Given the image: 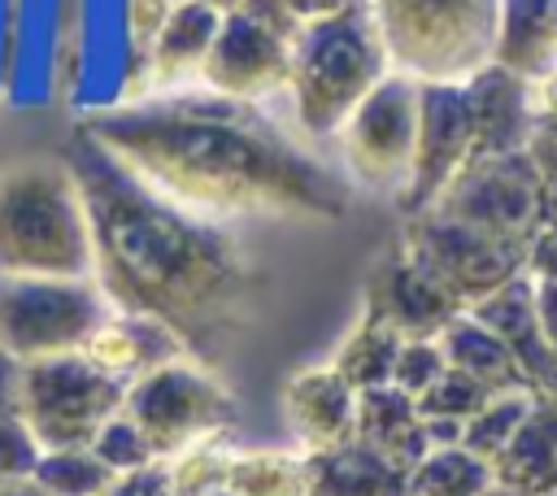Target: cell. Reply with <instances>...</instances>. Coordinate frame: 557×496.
<instances>
[{
    "mask_svg": "<svg viewBox=\"0 0 557 496\" xmlns=\"http://www.w3.org/2000/svg\"><path fill=\"white\" fill-rule=\"evenodd\" d=\"M122 400L126 383L100 374L83 352L22 361L17 370V418L39 452L87 448L91 435L122 409Z\"/></svg>",
    "mask_w": 557,
    "mask_h": 496,
    "instance_id": "obj_6",
    "label": "cell"
},
{
    "mask_svg": "<svg viewBox=\"0 0 557 496\" xmlns=\"http://www.w3.org/2000/svg\"><path fill=\"white\" fill-rule=\"evenodd\" d=\"M278 4H287L300 22H313V17H331V13L357 9V4H366V0H278Z\"/></svg>",
    "mask_w": 557,
    "mask_h": 496,
    "instance_id": "obj_39",
    "label": "cell"
},
{
    "mask_svg": "<svg viewBox=\"0 0 557 496\" xmlns=\"http://www.w3.org/2000/svg\"><path fill=\"white\" fill-rule=\"evenodd\" d=\"M78 131L148 191L209 222L348 213V187L248 100L183 87L91 109Z\"/></svg>",
    "mask_w": 557,
    "mask_h": 496,
    "instance_id": "obj_1",
    "label": "cell"
},
{
    "mask_svg": "<svg viewBox=\"0 0 557 496\" xmlns=\"http://www.w3.org/2000/svg\"><path fill=\"white\" fill-rule=\"evenodd\" d=\"M226 461H231V448L222 439H205V444H191L161 466L170 474L174 496H200V492L226 487Z\"/></svg>",
    "mask_w": 557,
    "mask_h": 496,
    "instance_id": "obj_31",
    "label": "cell"
},
{
    "mask_svg": "<svg viewBox=\"0 0 557 496\" xmlns=\"http://www.w3.org/2000/svg\"><path fill=\"white\" fill-rule=\"evenodd\" d=\"M361 313L379 318L400 339H440V331L461 313V305L400 248V239L374 261L366 278Z\"/></svg>",
    "mask_w": 557,
    "mask_h": 496,
    "instance_id": "obj_14",
    "label": "cell"
},
{
    "mask_svg": "<svg viewBox=\"0 0 557 496\" xmlns=\"http://www.w3.org/2000/svg\"><path fill=\"white\" fill-rule=\"evenodd\" d=\"M474 117L466 83H418V135H413V170L400 191V209L413 218L435 204V196L461 174L470 161Z\"/></svg>",
    "mask_w": 557,
    "mask_h": 496,
    "instance_id": "obj_13",
    "label": "cell"
},
{
    "mask_svg": "<svg viewBox=\"0 0 557 496\" xmlns=\"http://www.w3.org/2000/svg\"><path fill=\"white\" fill-rule=\"evenodd\" d=\"M496 487L513 496H557V396H535L509 448L492 461Z\"/></svg>",
    "mask_w": 557,
    "mask_h": 496,
    "instance_id": "obj_21",
    "label": "cell"
},
{
    "mask_svg": "<svg viewBox=\"0 0 557 496\" xmlns=\"http://www.w3.org/2000/svg\"><path fill=\"white\" fill-rule=\"evenodd\" d=\"M200 496H235V492H226V487H213V492H200Z\"/></svg>",
    "mask_w": 557,
    "mask_h": 496,
    "instance_id": "obj_42",
    "label": "cell"
},
{
    "mask_svg": "<svg viewBox=\"0 0 557 496\" xmlns=\"http://www.w3.org/2000/svg\"><path fill=\"white\" fill-rule=\"evenodd\" d=\"M531 283H535V318H540V331H544L548 348L557 352V274L531 278Z\"/></svg>",
    "mask_w": 557,
    "mask_h": 496,
    "instance_id": "obj_37",
    "label": "cell"
},
{
    "mask_svg": "<svg viewBox=\"0 0 557 496\" xmlns=\"http://www.w3.org/2000/svg\"><path fill=\"white\" fill-rule=\"evenodd\" d=\"M222 26V13L187 0L178 4L161 30L152 35V44L131 61V91L126 100H144V96H161V91H183L187 83L200 78V65L213 48V35Z\"/></svg>",
    "mask_w": 557,
    "mask_h": 496,
    "instance_id": "obj_15",
    "label": "cell"
},
{
    "mask_svg": "<svg viewBox=\"0 0 557 496\" xmlns=\"http://www.w3.org/2000/svg\"><path fill=\"white\" fill-rule=\"evenodd\" d=\"M492 65L535 83L557 65V0H500Z\"/></svg>",
    "mask_w": 557,
    "mask_h": 496,
    "instance_id": "obj_22",
    "label": "cell"
},
{
    "mask_svg": "<svg viewBox=\"0 0 557 496\" xmlns=\"http://www.w3.org/2000/svg\"><path fill=\"white\" fill-rule=\"evenodd\" d=\"M305 496H409V470L361 439L305 452Z\"/></svg>",
    "mask_w": 557,
    "mask_h": 496,
    "instance_id": "obj_20",
    "label": "cell"
},
{
    "mask_svg": "<svg viewBox=\"0 0 557 496\" xmlns=\"http://www.w3.org/2000/svg\"><path fill=\"white\" fill-rule=\"evenodd\" d=\"M466 96H470V117H474L470 161L527 152V139L535 131V109H531V83L527 78H518L500 65H487L466 83Z\"/></svg>",
    "mask_w": 557,
    "mask_h": 496,
    "instance_id": "obj_17",
    "label": "cell"
},
{
    "mask_svg": "<svg viewBox=\"0 0 557 496\" xmlns=\"http://www.w3.org/2000/svg\"><path fill=\"white\" fill-rule=\"evenodd\" d=\"M396 352H400V335L387 331L379 318L361 313L348 335L339 339L335 357L326 361L352 392H370V387H387L392 383V365H396Z\"/></svg>",
    "mask_w": 557,
    "mask_h": 496,
    "instance_id": "obj_25",
    "label": "cell"
},
{
    "mask_svg": "<svg viewBox=\"0 0 557 496\" xmlns=\"http://www.w3.org/2000/svg\"><path fill=\"white\" fill-rule=\"evenodd\" d=\"M392 74L370 0L300 22L292 44V113L305 139H335L352 109Z\"/></svg>",
    "mask_w": 557,
    "mask_h": 496,
    "instance_id": "obj_4",
    "label": "cell"
},
{
    "mask_svg": "<svg viewBox=\"0 0 557 496\" xmlns=\"http://www.w3.org/2000/svg\"><path fill=\"white\" fill-rule=\"evenodd\" d=\"M57 157L83 196L91 283L109 309L152 318L170 326L187 352L209 357L239 326L252 292V270L235 235L148 191L78 126Z\"/></svg>",
    "mask_w": 557,
    "mask_h": 496,
    "instance_id": "obj_2",
    "label": "cell"
},
{
    "mask_svg": "<svg viewBox=\"0 0 557 496\" xmlns=\"http://www.w3.org/2000/svg\"><path fill=\"white\" fill-rule=\"evenodd\" d=\"M0 274L91 278L87 209L61 157L17 161L0 174Z\"/></svg>",
    "mask_w": 557,
    "mask_h": 496,
    "instance_id": "obj_3",
    "label": "cell"
},
{
    "mask_svg": "<svg viewBox=\"0 0 557 496\" xmlns=\"http://www.w3.org/2000/svg\"><path fill=\"white\" fill-rule=\"evenodd\" d=\"M113 479L117 474H109L91 448H52V452H39V461L30 470V483L44 496H100Z\"/></svg>",
    "mask_w": 557,
    "mask_h": 496,
    "instance_id": "obj_28",
    "label": "cell"
},
{
    "mask_svg": "<svg viewBox=\"0 0 557 496\" xmlns=\"http://www.w3.org/2000/svg\"><path fill=\"white\" fill-rule=\"evenodd\" d=\"M352 439L379 448L387 461H396L400 470H413L431 444L422 435V418H418V405L413 396L396 392L392 383L387 387H370V392H357V422H352Z\"/></svg>",
    "mask_w": 557,
    "mask_h": 496,
    "instance_id": "obj_23",
    "label": "cell"
},
{
    "mask_svg": "<svg viewBox=\"0 0 557 496\" xmlns=\"http://www.w3.org/2000/svg\"><path fill=\"white\" fill-rule=\"evenodd\" d=\"M531 400H535L531 392H500V396H492V400L461 426V448L492 466V461L509 448V439L518 435V426H522Z\"/></svg>",
    "mask_w": 557,
    "mask_h": 496,
    "instance_id": "obj_29",
    "label": "cell"
},
{
    "mask_svg": "<svg viewBox=\"0 0 557 496\" xmlns=\"http://www.w3.org/2000/svg\"><path fill=\"white\" fill-rule=\"evenodd\" d=\"M387 65L413 83H470L492 65L500 0H370Z\"/></svg>",
    "mask_w": 557,
    "mask_h": 496,
    "instance_id": "obj_5",
    "label": "cell"
},
{
    "mask_svg": "<svg viewBox=\"0 0 557 496\" xmlns=\"http://www.w3.org/2000/svg\"><path fill=\"white\" fill-rule=\"evenodd\" d=\"M200 4H209V9H218V13H235L244 0H200Z\"/></svg>",
    "mask_w": 557,
    "mask_h": 496,
    "instance_id": "obj_41",
    "label": "cell"
},
{
    "mask_svg": "<svg viewBox=\"0 0 557 496\" xmlns=\"http://www.w3.org/2000/svg\"><path fill=\"white\" fill-rule=\"evenodd\" d=\"M418 135V83L387 74L339 126L335 144L348 174L370 191H405Z\"/></svg>",
    "mask_w": 557,
    "mask_h": 496,
    "instance_id": "obj_11",
    "label": "cell"
},
{
    "mask_svg": "<svg viewBox=\"0 0 557 496\" xmlns=\"http://www.w3.org/2000/svg\"><path fill=\"white\" fill-rule=\"evenodd\" d=\"M39 461V444L22 426V418L0 422V483H26Z\"/></svg>",
    "mask_w": 557,
    "mask_h": 496,
    "instance_id": "obj_34",
    "label": "cell"
},
{
    "mask_svg": "<svg viewBox=\"0 0 557 496\" xmlns=\"http://www.w3.org/2000/svg\"><path fill=\"white\" fill-rule=\"evenodd\" d=\"M100 496H174L170 487V474L165 466H148V470H135V474H117Z\"/></svg>",
    "mask_w": 557,
    "mask_h": 496,
    "instance_id": "obj_36",
    "label": "cell"
},
{
    "mask_svg": "<svg viewBox=\"0 0 557 496\" xmlns=\"http://www.w3.org/2000/svg\"><path fill=\"white\" fill-rule=\"evenodd\" d=\"M540 200H544V183L535 174L531 152H509V157L461 165V174L435 196L431 213H444L496 239L527 244L540 218Z\"/></svg>",
    "mask_w": 557,
    "mask_h": 496,
    "instance_id": "obj_12",
    "label": "cell"
},
{
    "mask_svg": "<svg viewBox=\"0 0 557 496\" xmlns=\"http://www.w3.org/2000/svg\"><path fill=\"white\" fill-rule=\"evenodd\" d=\"M492 466L466 452L461 444L453 448H431L413 470H409V496H483L492 492Z\"/></svg>",
    "mask_w": 557,
    "mask_h": 496,
    "instance_id": "obj_27",
    "label": "cell"
},
{
    "mask_svg": "<svg viewBox=\"0 0 557 496\" xmlns=\"http://www.w3.org/2000/svg\"><path fill=\"white\" fill-rule=\"evenodd\" d=\"M83 357H87L100 374H109V379H117V383H135L139 374H148V370H157V365H165V361L191 357V352L183 348V339H178L170 326H161V322H152V318L109 313V318L91 331V339L83 344Z\"/></svg>",
    "mask_w": 557,
    "mask_h": 496,
    "instance_id": "obj_19",
    "label": "cell"
},
{
    "mask_svg": "<svg viewBox=\"0 0 557 496\" xmlns=\"http://www.w3.org/2000/svg\"><path fill=\"white\" fill-rule=\"evenodd\" d=\"M483 496H513V492H505V487H492V492H483Z\"/></svg>",
    "mask_w": 557,
    "mask_h": 496,
    "instance_id": "obj_43",
    "label": "cell"
},
{
    "mask_svg": "<svg viewBox=\"0 0 557 496\" xmlns=\"http://www.w3.org/2000/svg\"><path fill=\"white\" fill-rule=\"evenodd\" d=\"M444 370H448V361L440 352V339H400V352L392 365V387L418 400Z\"/></svg>",
    "mask_w": 557,
    "mask_h": 496,
    "instance_id": "obj_33",
    "label": "cell"
},
{
    "mask_svg": "<svg viewBox=\"0 0 557 496\" xmlns=\"http://www.w3.org/2000/svg\"><path fill=\"white\" fill-rule=\"evenodd\" d=\"M300 17L278 0H244L235 13H222L213 48L200 65L196 87L231 96V100H265L287 91L292 78V44Z\"/></svg>",
    "mask_w": 557,
    "mask_h": 496,
    "instance_id": "obj_9",
    "label": "cell"
},
{
    "mask_svg": "<svg viewBox=\"0 0 557 496\" xmlns=\"http://www.w3.org/2000/svg\"><path fill=\"white\" fill-rule=\"evenodd\" d=\"M17 370H22V361H13L0 348V422L4 418H17Z\"/></svg>",
    "mask_w": 557,
    "mask_h": 496,
    "instance_id": "obj_38",
    "label": "cell"
},
{
    "mask_svg": "<svg viewBox=\"0 0 557 496\" xmlns=\"http://www.w3.org/2000/svg\"><path fill=\"white\" fill-rule=\"evenodd\" d=\"M440 352H444L448 370H461L466 379H474L492 396H500V392H527V383H522L509 348L479 318H470V313H457L440 331Z\"/></svg>",
    "mask_w": 557,
    "mask_h": 496,
    "instance_id": "obj_24",
    "label": "cell"
},
{
    "mask_svg": "<svg viewBox=\"0 0 557 496\" xmlns=\"http://www.w3.org/2000/svg\"><path fill=\"white\" fill-rule=\"evenodd\" d=\"M0 496H44V492L26 479V483H0Z\"/></svg>",
    "mask_w": 557,
    "mask_h": 496,
    "instance_id": "obj_40",
    "label": "cell"
},
{
    "mask_svg": "<svg viewBox=\"0 0 557 496\" xmlns=\"http://www.w3.org/2000/svg\"><path fill=\"white\" fill-rule=\"evenodd\" d=\"M187 0H126V39H131V61L152 44L161 22Z\"/></svg>",
    "mask_w": 557,
    "mask_h": 496,
    "instance_id": "obj_35",
    "label": "cell"
},
{
    "mask_svg": "<svg viewBox=\"0 0 557 496\" xmlns=\"http://www.w3.org/2000/svg\"><path fill=\"white\" fill-rule=\"evenodd\" d=\"M287 422L300 439V452H322L352 439L357 422V392L331 365H305L283 387Z\"/></svg>",
    "mask_w": 557,
    "mask_h": 496,
    "instance_id": "obj_18",
    "label": "cell"
},
{
    "mask_svg": "<svg viewBox=\"0 0 557 496\" xmlns=\"http://www.w3.org/2000/svg\"><path fill=\"white\" fill-rule=\"evenodd\" d=\"M122 413L148 435L157 461H170L191 444L222 439L235 422V400L200 361L178 357L126 383Z\"/></svg>",
    "mask_w": 557,
    "mask_h": 496,
    "instance_id": "obj_7",
    "label": "cell"
},
{
    "mask_svg": "<svg viewBox=\"0 0 557 496\" xmlns=\"http://www.w3.org/2000/svg\"><path fill=\"white\" fill-rule=\"evenodd\" d=\"M400 248L461 305V313L474 309L479 300H487L509 278H518L527 265V244L496 239L487 231H474V226L453 222L431 209L409 218Z\"/></svg>",
    "mask_w": 557,
    "mask_h": 496,
    "instance_id": "obj_10",
    "label": "cell"
},
{
    "mask_svg": "<svg viewBox=\"0 0 557 496\" xmlns=\"http://www.w3.org/2000/svg\"><path fill=\"white\" fill-rule=\"evenodd\" d=\"M109 313L113 309L91 278L0 274V348L13 361L83 352V344Z\"/></svg>",
    "mask_w": 557,
    "mask_h": 496,
    "instance_id": "obj_8",
    "label": "cell"
},
{
    "mask_svg": "<svg viewBox=\"0 0 557 496\" xmlns=\"http://www.w3.org/2000/svg\"><path fill=\"white\" fill-rule=\"evenodd\" d=\"M492 400L487 387H479L474 379H466L461 370H444L413 405H418V418H448V422H470L483 405Z\"/></svg>",
    "mask_w": 557,
    "mask_h": 496,
    "instance_id": "obj_32",
    "label": "cell"
},
{
    "mask_svg": "<svg viewBox=\"0 0 557 496\" xmlns=\"http://www.w3.org/2000/svg\"><path fill=\"white\" fill-rule=\"evenodd\" d=\"M470 318H479L513 357L522 383L531 396H557V352L548 348L540 318H535V283L527 274L509 278L505 287H496L487 300H479L474 309H466Z\"/></svg>",
    "mask_w": 557,
    "mask_h": 496,
    "instance_id": "obj_16",
    "label": "cell"
},
{
    "mask_svg": "<svg viewBox=\"0 0 557 496\" xmlns=\"http://www.w3.org/2000/svg\"><path fill=\"white\" fill-rule=\"evenodd\" d=\"M96 457H100V466L109 470V474H135V470H148V466H157V452H152V444H148V435L117 409L96 435H91V444H87Z\"/></svg>",
    "mask_w": 557,
    "mask_h": 496,
    "instance_id": "obj_30",
    "label": "cell"
},
{
    "mask_svg": "<svg viewBox=\"0 0 557 496\" xmlns=\"http://www.w3.org/2000/svg\"><path fill=\"white\" fill-rule=\"evenodd\" d=\"M226 492H235V496H305V452L231 448Z\"/></svg>",
    "mask_w": 557,
    "mask_h": 496,
    "instance_id": "obj_26",
    "label": "cell"
}]
</instances>
